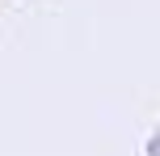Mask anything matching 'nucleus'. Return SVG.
Segmentation results:
<instances>
[{
    "instance_id": "nucleus-1",
    "label": "nucleus",
    "mask_w": 160,
    "mask_h": 156,
    "mask_svg": "<svg viewBox=\"0 0 160 156\" xmlns=\"http://www.w3.org/2000/svg\"><path fill=\"white\" fill-rule=\"evenodd\" d=\"M152 156H160V139H156V143H152Z\"/></svg>"
}]
</instances>
